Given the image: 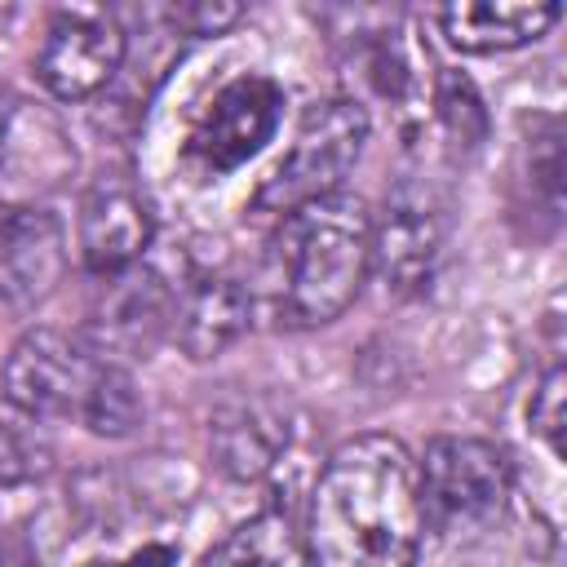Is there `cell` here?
Segmentation results:
<instances>
[{"label":"cell","instance_id":"2","mask_svg":"<svg viewBox=\"0 0 567 567\" xmlns=\"http://www.w3.org/2000/svg\"><path fill=\"white\" fill-rule=\"evenodd\" d=\"M372 266V213L354 195L315 199L279 217L266 284L279 328H323L346 315Z\"/></svg>","mask_w":567,"mask_h":567},{"label":"cell","instance_id":"17","mask_svg":"<svg viewBox=\"0 0 567 567\" xmlns=\"http://www.w3.org/2000/svg\"><path fill=\"white\" fill-rule=\"evenodd\" d=\"M53 470V439L40 416L0 399V483L27 487Z\"/></svg>","mask_w":567,"mask_h":567},{"label":"cell","instance_id":"3","mask_svg":"<svg viewBox=\"0 0 567 567\" xmlns=\"http://www.w3.org/2000/svg\"><path fill=\"white\" fill-rule=\"evenodd\" d=\"M4 399L40 421H80L102 439H124L142 421V394L128 368L62 328H31L13 341Z\"/></svg>","mask_w":567,"mask_h":567},{"label":"cell","instance_id":"9","mask_svg":"<svg viewBox=\"0 0 567 567\" xmlns=\"http://www.w3.org/2000/svg\"><path fill=\"white\" fill-rule=\"evenodd\" d=\"M75 177V142L66 124L31 97L0 106V195L9 208L40 204Z\"/></svg>","mask_w":567,"mask_h":567},{"label":"cell","instance_id":"8","mask_svg":"<svg viewBox=\"0 0 567 567\" xmlns=\"http://www.w3.org/2000/svg\"><path fill=\"white\" fill-rule=\"evenodd\" d=\"M284 89L270 75H235L213 93L199 124L190 128L186 159L199 177H221L248 164L279 128Z\"/></svg>","mask_w":567,"mask_h":567},{"label":"cell","instance_id":"19","mask_svg":"<svg viewBox=\"0 0 567 567\" xmlns=\"http://www.w3.org/2000/svg\"><path fill=\"white\" fill-rule=\"evenodd\" d=\"M563 394H567V372L554 363V368L536 381L532 403H527V421H532V430L545 439V447H549L554 456L563 452Z\"/></svg>","mask_w":567,"mask_h":567},{"label":"cell","instance_id":"11","mask_svg":"<svg viewBox=\"0 0 567 567\" xmlns=\"http://www.w3.org/2000/svg\"><path fill=\"white\" fill-rule=\"evenodd\" d=\"M155 235V213L128 173H97L80 199V257L93 275H115L142 261Z\"/></svg>","mask_w":567,"mask_h":567},{"label":"cell","instance_id":"18","mask_svg":"<svg viewBox=\"0 0 567 567\" xmlns=\"http://www.w3.org/2000/svg\"><path fill=\"white\" fill-rule=\"evenodd\" d=\"M434 111L443 133L456 142V151H478L487 142V106L474 89L470 75L461 71H439L434 80Z\"/></svg>","mask_w":567,"mask_h":567},{"label":"cell","instance_id":"12","mask_svg":"<svg viewBox=\"0 0 567 567\" xmlns=\"http://www.w3.org/2000/svg\"><path fill=\"white\" fill-rule=\"evenodd\" d=\"M66 275V235L62 221L40 208H4L0 213V310L22 315L40 306Z\"/></svg>","mask_w":567,"mask_h":567},{"label":"cell","instance_id":"5","mask_svg":"<svg viewBox=\"0 0 567 567\" xmlns=\"http://www.w3.org/2000/svg\"><path fill=\"white\" fill-rule=\"evenodd\" d=\"M514 492L509 456L487 439H430L416 465L421 518L434 532H474L492 523Z\"/></svg>","mask_w":567,"mask_h":567},{"label":"cell","instance_id":"6","mask_svg":"<svg viewBox=\"0 0 567 567\" xmlns=\"http://www.w3.org/2000/svg\"><path fill=\"white\" fill-rule=\"evenodd\" d=\"M447 213H452L447 190L425 173H408L385 195V208L372 221V266L381 270L385 288L394 292L425 288L447 239Z\"/></svg>","mask_w":567,"mask_h":567},{"label":"cell","instance_id":"15","mask_svg":"<svg viewBox=\"0 0 567 567\" xmlns=\"http://www.w3.org/2000/svg\"><path fill=\"white\" fill-rule=\"evenodd\" d=\"M563 18V4H447L439 27L461 53H501L540 40Z\"/></svg>","mask_w":567,"mask_h":567},{"label":"cell","instance_id":"13","mask_svg":"<svg viewBox=\"0 0 567 567\" xmlns=\"http://www.w3.org/2000/svg\"><path fill=\"white\" fill-rule=\"evenodd\" d=\"M248 315L252 297L230 275L199 270L190 275V284L173 288V341L195 363L217 359L226 346H235L248 328Z\"/></svg>","mask_w":567,"mask_h":567},{"label":"cell","instance_id":"22","mask_svg":"<svg viewBox=\"0 0 567 567\" xmlns=\"http://www.w3.org/2000/svg\"><path fill=\"white\" fill-rule=\"evenodd\" d=\"M0 567H35V554H31L27 540L13 536L9 527H0Z\"/></svg>","mask_w":567,"mask_h":567},{"label":"cell","instance_id":"14","mask_svg":"<svg viewBox=\"0 0 567 567\" xmlns=\"http://www.w3.org/2000/svg\"><path fill=\"white\" fill-rule=\"evenodd\" d=\"M208 447L230 478H261L288 447V425L266 399H235L213 412Z\"/></svg>","mask_w":567,"mask_h":567},{"label":"cell","instance_id":"16","mask_svg":"<svg viewBox=\"0 0 567 567\" xmlns=\"http://www.w3.org/2000/svg\"><path fill=\"white\" fill-rule=\"evenodd\" d=\"M199 567H310L306 532L288 505H266L230 527Z\"/></svg>","mask_w":567,"mask_h":567},{"label":"cell","instance_id":"20","mask_svg":"<svg viewBox=\"0 0 567 567\" xmlns=\"http://www.w3.org/2000/svg\"><path fill=\"white\" fill-rule=\"evenodd\" d=\"M164 18L177 27V31H186V35H221L226 27H235L239 18H244V9L239 4H208V0H199V4H173V9H164Z\"/></svg>","mask_w":567,"mask_h":567},{"label":"cell","instance_id":"21","mask_svg":"<svg viewBox=\"0 0 567 567\" xmlns=\"http://www.w3.org/2000/svg\"><path fill=\"white\" fill-rule=\"evenodd\" d=\"M177 563V545H164V540H151V545H137L120 558H97L89 567H173Z\"/></svg>","mask_w":567,"mask_h":567},{"label":"cell","instance_id":"1","mask_svg":"<svg viewBox=\"0 0 567 567\" xmlns=\"http://www.w3.org/2000/svg\"><path fill=\"white\" fill-rule=\"evenodd\" d=\"M310 567H416L425 518L416 496V461L390 434L341 443L306 514Z\"/></svg>","mask_w":567,"mask_h":567},{"label":"cell","instance_id":"4","mask_svg":"<svg viewBox=\"0 0 567 567\" xmlns=\"http://www.w3.org/2000/svg\"><path fill=\"white\" fill-rule=\"evenodd\" d=\"M368 111L354 97H328L315 102L301 124L297 137L288 146V155L275 164V173L257 186L252 195V213L266 217H288L315 199H328L341 190L346 173L359 164L363 142H368Z\"/></svg>","mask_w":567,"mask_h":567},{"label":"cell","instance_id":"7","mask_svg":"<svg viewBox=\"0 0 567 567\" xmlns=\"http://www.w3.org/2000/svg\"><path fill=\"white\" fill-rule=\"evenodd\" d=\"M124 53H128V35L115 13L93 4H71L49 18L35 53V75L53 97L80 102L115 80Z\"/></svg>","mask_w":567,"mask_h":567},{"label":"cell","instance_id":"10","mask_svg":"<svg viewBox=\"0 0 567 567\" xmlns=\"http://www.w3.org/2000/svg\"><path fill=\"white\" fill-rule=\"evenodd\" d=\"M97 297L89 310V346L111 363L151 359V350L173 337V288L151 266H128L115 275H97Z\"/></svg>","mask_w":567,"mask_h":567}]
</instances>
